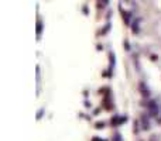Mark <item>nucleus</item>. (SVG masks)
Segmentation results:
<instances>
[{
    "instance_id": "f257e3e1",
    "label": "nucleus",
    "mask_w": 161,
    "mask_h": 141,
    "mask_svg": "<svg viewBox=\"0 0 161 141\" xmlns=\"http://www.w3.org/2000/svg\"><path fill=\"white\" fill-rule=\"evenodd\" d=\"M158 110H160V109H157V104L151 102V103H150V112H151V113H154V114H155V113L158 112Z\"/></svg>"
}]
</instances>
